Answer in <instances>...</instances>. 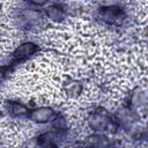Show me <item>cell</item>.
<instances>
[{"instance_id": "277c9868", "label": "cell", "mask_w": 148, "mask_h": 148, "mask_svg": "<svg viewBox=\"0 0 148 148\" xmlns=\"http://www.w3.org/2000/svg\"><path fill=\"white\" fill-rule=\"evenodd\" d=\"M35 49L36 46L32 44V43H24V44H21L16 51H15V58L16 59H22V58H27L29 57L30 54H32L35 52Z\"/></svg>"}, {"instance_id": "8992f818", "label": "cell", "mask_w": 148, "mask_h": 148, "mask_svg": "<svg viewBox=\"0 0 148 148\" xmlns=\"http://www.w3.org/2000/svg\"><path fill=\"white\" fill-rule=\"evenodd\" d=\"M27 1H29L30 3L36 5V6H43L47 2V0H27Z\"/></svg>"}, {"instance_id": "5b68a950", "label": "cell", "mask_w": 148, "mask_h": 148, "mask_svg": "<svg viewBox=\"0 0 148 148\" xmlns=\"http://www.w3.org/2000/svg\"><path fill=\"white\" fill-rule=\"evenodd\" d=\"M88 141H89V145H92V146H108V145H110V142L108 141V138L103 136L102 134H94V135L88 138Z\"/></svg>"}, {"instance_id": "6da1fadb", "label": "cell", "mask_w": 148, "mask_h": 148, "mask_svg": "<svg viewBox=\"0 0 148 148\" xmlns=\"http://www.w3.org/2000/svg\"><path fill=\"white\" fill-rule=\"evenodd\" d=\"M29 119L37 124H45L56 117L54 111L49 106H39L28 114Z\"/></svg>"}, {"instance_id": "3957f363", "label": "cell", "mask_w": 148, "mask_h": 148, "mask_svg": "<svg viewBox=\"0 0 148 148\" xmlns=\"http://www.w3.org/2000/svg\"><path fill=\"white\" fill-rule=\"evenodd\" d=\"M45 15L47 16L49 20L53 21V22H60L65 18V13L64 10L58 7V6H49L46 9H45Z\"/></svg>"}, {"instance_id": "7a4b0ae2", "label": "cell", "mask_w": 148, "mask_h": 148, "mask_svg": "<svg viewBox=\"0 0 148 148\" xmlns=\"http://www.w3.org/2000/svg\"><path fill=\"white\" fill-rule=\"evenodd\" d=\"M88 125L94 132H103L111 126V121L104 113L94 112L88 118Z\"/></svg>"}]
</instances>
